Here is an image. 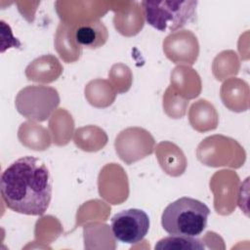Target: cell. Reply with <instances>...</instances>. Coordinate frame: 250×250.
Returning a JSON list of instances; mask_svg holds the SVG:
<instances>
[{"instance_id": "1", "label": "cell", "mask_w": 250, "mask_h": 250, "mask_svg": "<svg viewBox=\"0 0 250 250\" xmlns=\"http://www.w3.org/2000/svg\"><path fill=\"white\" fill-rule=\"evenodd\" d=\"M1 196L14 212L41 216L51 202L52 179L45 163L34 156H23L2 173Z\"/></svg>"}, {"instance_id": "2", "label": "cell", "mask_w": 250, "mask_h": 250, "mask_svg": "<svg viewBox=\"0 0 250 250\" xmlns=\"http://www.w3.org/2000/svg\"><path fill=\"white\" fill-rule=\"evenodd\" d=\"M210 209L203 202L191 198L181 197L170 203L163 211L161 225L170 235H200L207 227Z\"/></svg>"}, {"instance_id": "3", "label": "cell", "mask_w": 250, "mask_h": 250, "mask_svg": "<svg viewBox=\"0 0 250 250\" xmlns=\"http://www.w3.org/2000/svg\"><path fill=\"white\" fill-rule=\"evenodd\" d=\"M196 1H143L146 22L153 28L165 32L175 31L196 17Z\"/></svg>"}, {"instance_id": "4", "label": "cell", "mask_w": 250, "mask_h": 250, "mask_svg": "<svg viewBox=\"0 0 250 250\" xmlns=\"http://www.w3.org/2000/svg\"><path fill=\"white\" fill-rule=\"evenodd\" d=\"M148 229V215L141 209L122 210L111 218L112 234L123 243L136 244L140 242L146 235Z\"/></svg>"}, {"instance_id": "5", "label": "cell", "mask_w": 250, "mask_h": 250, "mask_svg": "<svg viewBox=\"0 0 250 250\" xmlns=\"http://www.w3.org/2000/svg\"><path fill=\"white\" fill-rule=\"evenodd\" d=\"M107 37V29L100 21L84 22L77 25L73 34L75 43L87 49H97L103 46L106 42Z\"/></svg>"}, {"instance_id": "6", "label": "cell", "mask_w": 250, "mask_h": 250, "mask_svg": "<svg viewBox=\"0 0 250 250\" xmlns=\"http://www.w3.org/2000/svg\"><path fill=\"white\" fill-rule=\"evenodd\" d=\"M155 249L167 250H201L205 246L202 241L193 236L183 235H170L160 239L154 246Z\"/></svg>"}]
</instances>
